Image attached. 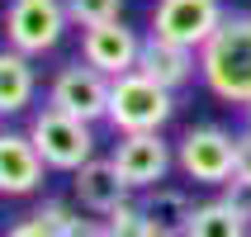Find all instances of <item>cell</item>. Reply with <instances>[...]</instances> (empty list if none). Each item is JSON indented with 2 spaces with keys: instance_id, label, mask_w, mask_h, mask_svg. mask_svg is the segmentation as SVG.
<instances>
[{
  "instance_id": "obj_5",
  "label": "cell",
  "mask_w": 251,
  "mask_h": 237,
  "mask_svg": "<svg viewBox=\"0 0 251 237\" xmlns=\"http://www.w3.org/2000/svg\"><path fill=\"white\" fill-rule=\"evenodd\" d=\"M0 28H5L10 48H19L28 57H43L62 43V33L71 28V14L62 0H10Z\"/></svg>"
},
{
  "instance_id": "obj_12",
  "label": "cell",
  "mask_w": 251,
  "mask_h": 237,
  "mask_svg": "<svg viewBox=\"0 0 251 237\" xmlns=\"http://www.w3.org/2000/svg\"><path fill=\"white\" fill-rule=\"evenodd\" d=\"M138 71L142 76H152L156 85H166V90H180L199 76V53L195 48H180V43H166L147 33L142 38V57H138Z\"/></svg>"
},
{
  "instance_id": "obj_19",
  "label": "cell",
  "mask_w": 251,
  "mask_h": 237,
  "mask_svg": "<svg viewBox=\"0 0 251 237\" xmlns=\"http://www.w3.org/2000/svg\"><path fill=\"white\" fill-rule=\"evenodd\" d=\"M223 199H227V204H232V209H237L242 218L251 223V181H242V176H232V181L223 185Z\"/></svg>"
},
{
  "instance_id": "obj_6",
  "label": "cell",
  "mask_w": 251,
  "mask_h": 237,
  "mask_svg": "<svg viewBox=\"0 0 251 237\" xmlns=\"http://www.w3.org/2000/svg\"><path fill=\"white\" fill-rule=\"evenodd\" d=\"M109 76L104 71H95L90 62H67V67L52 76V85H48V105L62 114H71V119H85V124H100L104 114H109Z\"/></svg>"
},
{
  "instance_id": "obj_18",
  "label": "cell",
  "mask_w": 251,
  "mask_h": 237,
  "mask_svg": "<svg viewBox=\"0 0 251 237\" xmlns=\"http://www.w3.org/2000/svg\"><path fill=\"white\" fill-rule=\"evenodd\" d=\"M109 223V237H161L152 223H147V213L138 209V199H128V204H119V209L104 218Z\"/></svg>"
},
{
  "instance_id": "obj_4",
  "label": "cell",
  "mask_w": 251,
  "mask_h": 237,
  "mask_svg": "<svg viewBox=\"0 0 251 237\" xmlns=\"http://www.w3.org/2000/svg\"><path fill=\"white\" fill-rule=\"evenodd\" d=\"M176 166L195 185H227L237 171V133L223 124H195L176 142Z\"/></svg>"
},
{
  "instance_id": "obj_11",
  "label": "cell",
  "mask_w": 251,
  "mask_h": 237,
  "mask_svg": "<svg viewBox=\"0 0 251 237\" xmlns=\"http://www.w3.org/2000/svg\"><path fill=\"white\" fill-rule=\"evenodd\" d=\"M71 199H76L85 213L109 218L119 204L133 199V185L119 176V166H114L109 157H90L81 171H71Z\"/></svg>"
},
{
  "instance_id": "obj_15",
  "label": "cell",
  "mask_w": 251,
  "mask_h": 237,
  "mask_svg": "<svg viewBox=\"0 0 251 237\" xmlns=\"http://www.w3.org/2000/svg\"><path fill=\"white\" fill-rule=\"evenodd\" d=\"M38 223H48L57 237H109V223L95 218V213H85L81 204H71V199H43L38 209H33Z\"/></svg>"
},
{
  "instance_id": "obj_17",
  "label": "cell",
  "mask_w": 251,
  "mask_h": 237,
  "mask_svg": "<svg viewBox=\"0 0 251 237\" xmlns=\"http://www.w3.org/2000/svg\"><path fill=\"white\" fill-rule=\"evenodd\" d=\"M76 28H95L109 19H124V0H62Z\"/></svg>"
},
{
  "instance_id": "obj_7",
  "label": "cell",
  "mask_w": 251,
  "mask_h": 237,
  "mask_svg": "<svg viewBox=\"0 0 251 237\" xmlns=\"http://www.w3.org/2000/svg\"><path fill=\"white\" fill-rule=\"evenodd\" d=\"M223 0H156L152 14H147V28L166 43H180V48H204L213 38V28L223 24Z\"/></svg>"
},
{
  "instance_id": "obj_22",
  "label": "cell",
  "mask_w": 251,
  "mask_h": 237,
  "mask_svg": "<svg viewBox=\"0 0 251 237\" xmlns=\"http://www.w3.org/2000/svg\"><path fill=\"white\" fill-rule=\"evenodd\" d=\"M242 109H247V133H251V105H242Z\"/></svg>"
},
{
  "instance_id": "obj_8",
  "label": "cell",
  "mask_w": 251,
  "mask_h": 237,
  "mask_svg": "<svg viewBox=\"0 0 251 237\" xmlns=\"http://www.w3.org/2000/svg\"><path fill=\"white\" fill-rule=\"evenodd\" d=\"M109 161L133 185V195H142V190H152V185L166 181V171L176 166V147L161 133H119Z\"/></svg>"
},
{
  "instance_id": "obj_9",
  "label": "cell",
  "mask_w": 251,
  "mask_h": 237,
  "mask_svg": "<svg viewBox=\"0 0 251 237\" xmlns=\"http://www.w3.org/2000/svg\"><path fill=\"white\" fill-rule=\"evenodd\" d=\"M138 57H142V33L133 24H124V19L81 28V62L104 71L109 81L124 76V71H138Z\"/></svg>"
},
{
  "instance_id": "obj_1",
  "label": "cell",
  "mask_w": 251,
  "mask_h": 237,
  "mask_svg": "<svg viewBox=\"0 0 251 237\" xmlns=\"http://www.w3.org/2000/svg\"><path fill=\"white\" fill-rule=\"evenodd\" d=\"M199 81L227 105H251V10H227L199 48Z\"/></svg>"
},
{
  "instance_id": "obj_16",
  "label": "cell",
  "mask_w": 251,
  "mask_h": 237,
  "mask_svg": "<svg viewBox=\"0 0 251 237\" xmlns=\"http://www.w3.org/2000/svg\"><path fill=\"white\" fill-rule=\"evenodd\" d=\"M185 237H251V223L227 199H204V204H195V218H190Z\"/></svg>"
},
{
  "instance_id": "obj_2",
  "label": "cell",
  "mask_w": 251,
  "mask_h": 237,
  "mask_svg": "<svg viewBox=\"0 0 251 237\" xmlns=\"http://www.w3.org/2000/svg\"><path fill=\"white\" fill-rule=\"evenodd\" d=\"M176 114V90L156 85L142 71H124L109 85V114L104 124L114 133H161Z\"/></svg>"
},
{
  "instance_id": "obj_3",
  "label": "cell",
  "mask_w": 251,
  "mask_h": 237,
  "mask_svg": "<svg viewBox=\"0 0 251 237\" xmlns=\"http://www.w3.org/2000/svg\"><path fill=\"white\" fill-rule=\"evenodd\" d=\"M28 138L38 147V157L48 161V171H81L95 152V124H85V119H71V114L52 109V105H43L33 119H28Z\"/></svg>"
},
{
  "instance_id": "obj_13",
  "label": "cell",
  "mask_w": 251,
  "mask_h": 237,
  "mask_svg": "<svg viewBox=\"0 0 251 237\" xmlns=\"http://www.w3.org/2000/svg\"><path fill=\"white\" fill-rule=\"evenodd\" d=\"M38 95V67H33V57L19 53V48H0V119H14V114H24Z\"/></svg>"
},
{
  "instance_id": "obj_21",
  "label": "cell",
  "mask_w": 251,
  "mask_h": 237,
  "mask_svg": "<svg viewBox=\"0 0 251 237\" xmlns=\"http://www.w3.org/2000/svg\"><path fill=\"white\" fill-rule=\"evenodd\" d=\"M232 176L251 181V133H237V171H232Z\"/></svg>"
},
{
  "instance_id": "obj_10",
  "label": "cell",
  "mask_w": 251,
  "mask_h": 237,
  "mask_svg": "<svg viewBox=\"0 0 251 237\" xmlns=\"http://www.w3.org/2000/svg\"><path fill=\"white\" fill-rule=\"evenodd\" d=\"M43 176H48V161L38 157L28 128H0V195L5 199H28L43 190Z\"/></svg>"
},
{
  "instance_id": "obj_14",
  "label": "cell",
  "mask_w": 251,
  "mask_h": 237,
  "mask_svg": "<svg viewBox=\"0 0 251 237\" xmlns=\"http://www.w3.org/2000/svg\"><path fill=\"white\" fill-rule=\"evenodd\" d=\"M138 209L147 213V223L161 237H185L190 218H195V199L185 195L180 185H152L138 195Z\"/></svg>"
},
{
  "instance_id": "obj_20",
  "label": "cell",
  "mask_w": 251,
  "mask_h": 237,
  "mask_svg": "<svg viewBox=\"0 0 251 237\" xmlns=\"http://www.w3.org/2000/svg\"><path fill=\"white\" fill-rule=\"evenodd\" d=\"M5 237H57V233L28 213V218H19V223H10V228H5Z\"/></svg>"
}]
</instances>
